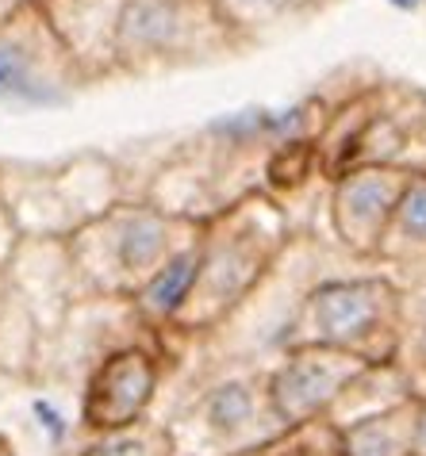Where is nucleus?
Returning a JSON list of instances; mask_svg holds the SVG:
<instances>
[{"instance_id":"4","label":"nucleus","mask_w":426,"mask_h":456,"mask_svg":"<svg viewBox=\"0 0 426 456\" xmlns=\"http://www.w3.org/2000/svg\"><path fill=\"white\" fill-rule=\"evenodd\" d=\"M277 246L281 215L261 196H246L227 204L216 219H204V234H200L204 257H200L196 288L177 319L181 330H204L231 314L254 291L266 265L277 257Z\"/></svg>"},{"instance_id":"11","label":"nucleus","mask_w":426,"mask_h":456,"mask_svg":"<svg viewBox=\"0 0 426 456\" xmlns=\"http://www.w3.org/2000/svg\"><path fill=\"white\" fill-rule=\"evenodd\" d=\"M200 257H204V249H200V238H196V242L173 253V257L143 284V291L131 303H135V314H139L146 326H177L184 303H189L193 288H196Z\"/></svg>"},{"instance_id":"15","label":"nucleus","mask_w":426,"mask_h":456,"mask_svg":"<svg viewBox=\"0 0 426 456\" xmlns=\"http://www.w3.org/2000/svg\"><path fill=\"white\" fill-rule=\"evenodd\" d=\"M396 414L392 411H381V414H369L346 434V456H399L396 449Z\"/></svg>"},{"instance_id":"20","label":"nucleus","mask_w":426,"mask_h":456,"mask_svg":"<svg viewBox=\"0 0 426 456\" xmlns=\"http://www.w3.org/2000/svg\"><path fill=\"white\" fill-rule=\"evenodd\" d=\"M23 4H28V0H0V23H4V20H12V16H16V12H20Z\"/></svg>"},{"instance_id":"8","label":"nucleus","mask_w":426,"mask_h":456,"mask_svg":"<svg viewBox=\"0 0 426 456\" xmlns=\"http://www.w3.org/2000/svg\"><path fill=\"white\" fill-rule=\"evenodd\" d=\"M369 369V361L327 346H299L269 372L266 395L269 411L281 422H307L319 411L334 407V399Z\"/></svg>"},{"instance_id":"18","label":"nucleus","mask_w":426,"mask_h":456,"mask_svg":"<svg viewBox=\"0 0 426 456\" xmlns=\"http://www.w3.org/2000/svg\"><path fill=\"white\" fill-rule=\"evenodd\" d=\"M35 414H39V426H46V434H50V441H61L66 437V422H61V411H54L50 403H35Z\"/></svg>"},{"instance_id":"12","label":"nucleus","mask_w":426,"mask_h":456,"mask_svg":"<svg viewBox=\"0 0 426 456\" xmlns=\"http://www.w3.org/2000/svg\"><path fill=\"white\" fill-rule=\"evenodd\" d=\"M331 0H216L219 16L231 23V31L246 46H254L266 31H277L284 23L315 16Z\"/></svg>"},{"instance_id":"9","label":"nucleus","mask_w":426,"mask_h":456,"mask_svg":"<svg viewBox=\"0 0 426 456\" xmlns=\"http://www.w3.org/2000/svg\"><path fill=\"white\" fill-rule=\"evenodd\" d=\"M407 176L399 169H354L338 176L331 192V223L338 231V242H346L357 253H381V242L388 234V223L396 215L399 192H404Z\"/></svg>"},{"instance_id":"6","label":"nucleus","mask_w":426,"mask_h":456,"mask_svg":"<svg viewBox=\"0 0 426 456\" xmlns=\"http://www.w3.org/2000/svg\"><path fill=\"white\" fill-rule=\"evenodd\" d=\"M296 338L388 364L399 353V291L381 276L319 284L299 307Z\"/></svg>"},{"instance_id":"17","label":"nucleus","mask_w":426,"mask_h":456,"mask_svg":"<svg viewBox=\"0 0 426 456\" xmlns=\"http://www.w3.org/2000/svg\"><path fill=\"white\" fill-rule=\"evenodd\" d=\"M20 242H23L20 223H16V215H12L8 200L0 196V273H8V265H12V257H16Z\"/></svg>"},{"instance_id":"21","label":"nucleus","mask_w":426,"mask_h":456,"mask_svg":"<svg viewBox=\"0 0 426 456\" xmlns=\"http://www.w3.org/2000/svg\"><path fill=\"white\" fill-rule=\"evenodd\" d=\"M0 456H16V452L8 449V441H4V437H0Z\"/></svg>"},{"instance_id":"14","label":"nucleus","mask_w":426,"mask_h":456,"mask_svg":"<svg viewBox=\"0 0 426 456\" xmlns=\"http://www.w3.org/2000/svg\"><path fill=\"white\" fill-rule=\"evenodd\" d=\"M173 437L166 426L146 422L131 429H116V434H96L78 456H173Z\"/></svg>"},{"instance_id":"10","label":"nucleus","mask_w":426,"mask_h":456,"mask_svg":"<svg viewBox=\"0 0 426 456\" xmlns=\"http://www.w3.org/2000/svg\"><path fill=\"white\" fill-rule=\"evenodd\" d=\"M189 422L200 429L204 441L216 445H234L238 437H246L250 429L261 422V387L254 379H223V384L208 387L204 395L193 403Z\"/></svg>"},{"instance_id":"16","label":"nucleus","mask_w":426,"mask_h":456,"mask_svg":"<svg viewBox=\"0 0 426 456\" xmlns=\"http://www.w3.org/2000/svg\"><path fill=\"white\" fill-rule=\"evenodd\" d=\"M407 369H404V384L415 391V395H426V311L419 314V322L411 326V338H407Z\"/></svg>"},{"instance_id":"22","label":"nucleus","mask_w":426,"mask_h":456,"mask_svg":"<svg viewBox=\"0 0 426 456\" xmlns=\"http://www.w3.org/2000/svg\"><path fill=\"white\" fill-rule=\"evenodd\" d=\"M422 8H426V4H422Z\"/></svg>"},{"instance_id":"7","label":"nucleus","mask_w":426,"mask_h":456,"mask_svg":"<svg viewBox=\"0 0 426 456\" xmlns=\"http://www.w3.org/2000/svg\"><path fill=\"white\" fill-rule=\"evenodd\" d=\"M161 384V357L150 346H116L96 361L81 391V426L89 434H116L146 422Z\"/></svg>"},{"instance_id":"5","label":"nucleus","mask_w":426,"mask_h":456,"mask_svg":"<svg viewBox=\"0 0 426 456\" xmlns=\"http://www.w3.org/2000/svg\"><path fill=\"white\" fill-rule=\"evenodd\" d=\"M93 85L89 69L58 31L46 0H28L0 23V111H54Z\"/></svg>"},{"instance_id":"3","label":"nucleus","mask_w":426,"mask_h":456,"mask_svg":"<svg viewBox=\"0 0 426 456\" xmlns=\"http://www.w3.org/2000/svg\"><path fill=\"white\" fill-rule=\"evenodd\" d=\"M319 134V166L331 181L354 169L426 173V93L404 81L361 88L331 108Z\"/></svg>"},{"instance_id":"1","label":"nucleus","mask_w":426,"mask_h":456,"mask_svg":"<svg viewBox=\"0 0 426 456\" xmlns=\"http://www.w3.org/2000/svg\"><path fill=\"white\" fill-rule=\"evenodd\" d=\"M204 219L173 215L158 204H111L78 226L66 242L73 281L93 296L135 299L173 253L196 242Z\"/></svg>"},{"instance_id":"13","label":"nucleus","mask_w":426,"mask_h":456,"mask_svg":"<svg viewBox=\"0 0 426 456\" xmlns=\"http://www.w3.org/2000/svg\"><path fill=\"white\" fill-rule=\"evenodd\" d=\"M399 249V253H415V257H426V173L407 176L404 192H399L396 215L388 223V234L381 249Z\"/></svg>"},{"instance_id":"2","label":"nucleus","mask_w":426,"mask_h":456,"mask_svg":"<svg viewBox=\"0 0 426 456\" xmlns=\"http://www.w3.org/2000/svg\"><path fill=\"white\" fill-rule=\"evenodd\" d=\"M250 50L216 0H123L108 39V77H161Z\"/></svg>"},{"instance_id":"19","label":"nucleus","mask_w":426,"mask_h":456,"mask_svg":"<svg viewBox=\"0 0 426 456\" xmlns=\"http://www.w3.org/2000/svg\"><path fill=\"white\" fill-rule=\"evenodd\" d=\"M415 449H419V456H426V411L415 418Z\"/></svg>"}]
</instances>
